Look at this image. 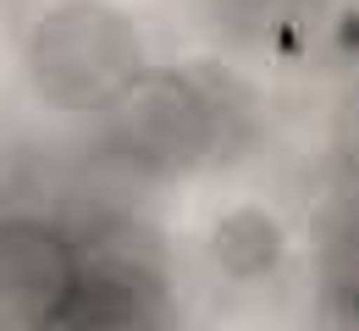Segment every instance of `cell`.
Returning a JSON list of instances; mask_svg holds the SVG:
<instances>
[{
    "mask_svg": "<svg viewBox=\"0 0 359 331\" xmlns=\"http://www.w3.org/2000/svg\"><path fill=\"white\" fill-rule=\"evenodd\" d=\"M216 254H222V265L232 276H260L276 260V221H266L260 210L226 216L222 232H216Z\"/></svg>",
    "mask_w": 359,
    "mask_h": 331,
    "instance_id": "5",
    "label": "cell"
},
{
    "mask_svg": "<svg viewBox=\"0 0 359 331\" xmlns=\"http://www.w3.org/2000/svg\"><path fill=\"white\" fill-rule=\"evenodd\" d=\"M172 304L149 271L133 265H100L83 271L78 298L67 304L55 331H166Z\"/></svg>",
    "mask_w": 359,
    "mask_h": 331,
    "instance_id": "4",
    "label": "cell"
},
{
    "mask_svg": "<svg viewBox=\"0 0 359 331\" xmlns=\"http://www.w3.org/2000/svg\"><path fill=\"white\" fill-rule=\"evenodd\" d=\"M122 139L133 143L138 160L182 171L210 143V111L177 72H144L133 94L122 99Z\"/></svg>",
    "mask_w": 359,
    "mask_h": 331,
    "instance_id": "3",
    "label": "cell"
},
{
    "mask_svg": "<svg viewBox=\"0 0 359 331\" xmlns=\"http://www.w3.org/2000/svg\"><path fill=\"white\" fill-rule=\"evenodd\" d=\"M28 72L55 111H111L144 78V45L116 6L67 0L34 28Z\"/></svg>",
    "mask_w": 359,
    "mask_h": 331,
    "instance_id": "1",
    "label": "cell"
},
{
    "mask_svg": "<svg viewBox=\"0 0 359 331\" xmlns=\"http://www.w3.org/2000/svg\"><path fill=\"white\" fill-rule=\"evenodd\" d=\"M83 265L45 221H0V331H55Z\"/></svg>",
    "mask_w": 359,
    "mask_h": 331,
    "instance_id": "2",
    "label": "cell"
}]
</instances>
